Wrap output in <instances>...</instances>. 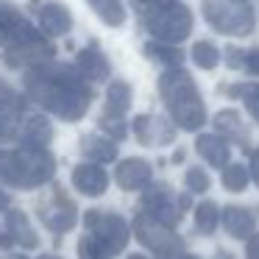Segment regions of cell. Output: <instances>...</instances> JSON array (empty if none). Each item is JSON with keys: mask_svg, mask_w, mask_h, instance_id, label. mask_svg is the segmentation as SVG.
<instances>
[{"mask_svg": "<svg viewBox=\"0 0 259 259\" xmlns=\"http://www.w3.org/2000/svg\"><path fill=\"white\" fill-rule=\"evenodd\" d=\"M87 234L78 242V259H114L128 245V226L114 212L90 209L84 214Z\"/></svg>", "mask_w": 259, "mask_h": 259, "instance_id": "6da1fadb", "label": "cell"}, {"mask_svg": "<svg viewBox=\"0 0 259 259\" xmlns=\"http://www.w3.org/2000/svg\"><path fill=\"white\" fill-rule=\"evenodd\" d=\"M53 159L39 148L0 151V181L9 187H39L53 179Z\"/></svg>", "mask_w": 259, "mask_h": 259, "instance_id": "7a4b0ae2", "label": "cell"}, {"mask_svg": "<svg viewBox=\"0 0 259 259\" xmlns=\"http://www.w3.org/2000/svg\"><path fill=\"white\" fill-rule=\"evenodd\" d=\"M134 231H137V240L148 248L156 259H184V245L181 240L176 237L173 226L162 223L159 218L148 212H140L134 220Z\"/></svg>", "mask_w": 259, "mask_h": 259, "instance_id": "3957f363", "label": "cell"}, {"mask_svg": "<svg viewBox=\"0 0 259 259\" xmlns=\"http://www.w3.org/2000/svg\"><path fill=\"white\" fill-rule=\"evenodd\" d=\"M184 203H190V201L187 198H176L170 187L156 184L151 190H145V195H142V212L153 214V218H159L167 226H176L181 218V206Z\"/></svg>", "mask_w": 259, "mask_h": 259, "instance_id": "277c9868", "label": "cell"}, {"mask_svg": "<svg viewBox=\"0 0 259 259\" xmlns=\"http://www.w3.org/2000/svg\"><path fill=\"white\" fill-rule=\"evenodd\" d=\"M73 184L81 195L98 198L106 192L109 179H106V170H101V164H78L73 170Z\"/></svg>", "mask_w": 259, "mask_h": 259, "instance_id": "5b68a950", "label": "cell"}, {"mask_svg": "<svg viewBox=\"0 0 259 259\" xmlns=\"http://www.w3.org/2000/svg\"><path fill=\"white\" fill-rule=\"evenodd\" d=\"M6 234H9V242H17V245H23V248L39 245V237H36L31 220L25 218L23 212H17V209L6 214Z\"/></svg>", "mask_w": 259, "mask_h": 259, "instance_id": "8992f818", "label": "cell"}, {"mask_svg": "<svg viewBox=\"0 0 259 259\" xmlns=\"http://www.w3.org/2000/svg\"><path fill=\"white\" fill-rule=\"evenodd\" d=\"M151 181V164L142 159H125L117 167V184L123 190H142Z\"/></svg>", "mask_w": 259, "mask_h": 259, "instance_id": "52a82bcc", "label": "cell"}, {"mask_svg": "<svg viewBox=\"0 0 259 259\" xmlns=\"http://www.w3.org/2000/svg\"><path fill=\"white\" fill-rule=\"evenodd\" d=\"M223 226L231 237L248 240L253 234V229H256V218H253V212H248L242 206H229V209H223Z\"/></svg>", "mask_w": 259, "mask_h": 259, "instance_id": "ba28073f", "label": "cell"}, {"mask_svg": "<svg viewBox=\"0 0 259 259\" xmlns=\"http://www.w3.org/2000/svg\"><path fill=\"white\" fill-rule=\"evenodd\" d=\"M45 226L53 231V234H64L75 226V209L70 206V201L59 198V206H53V212L45 214Z\"/></svg>", "mask_w": 259, "mask_h": 259, "instance_id": "9c48e42d", "label": "cell"}, {"mask_svg": "<svg viewBox=\"0 0 259 259\" xmlns=\"http://www.w3.org/2000/svg\"><path fill=\"white\" fill-rule=\"evenodd\" d=\"M198 151H201V156L206 159L209 164H214V167H223L226 159H229V148H226V142L218 140V137H201V140H198Z\"/></svg>", "mask_w": 259, "mask_h": 259, "instance_id": "30bf717a", "label": "cell"}, {"mask_svg": "<svg viewBox=\"0 0 259 259\" xmlns=\"http://www.w3.org/2000/svg\"><path fill=\"white\" fill-rule=\"evenodd\" d=\"M220 218H223V214H220V209L214 206L212 201H203L195 206V229L201 231V234H212V231L218 229Z\"/></svg>", "mask_w": 259, "mask_h": 259, "instance_id": "8fae6325", "label": "cell"}, {"mask_svg": "<svg viewBox=\"0 0 259 259\" xmlns=\"http://www.w3.org/2000/svg\"><path fill=\"white\" fill-rule=\"evenodd\" d=\"M223 187L231 192H240L248 187V170L242 167V164H231V167H226L223 173Z\"/></svg>", "mask_w": 259, "mask_h": 259, "instance_id": "7c38bea8", "label": "cell"}, {"mask_svg": "<svg viewBox=\"0 0 259 259\" xmlns=\"http://www.w3.org/2000/svg\"><path fill=\"white\" fill-rule=\"evenodd\" d=\"M84 153L92 159H98V162H109V159H114V148L109 145V142L103 140H87L84 142Z\"/></svg>", "mask_w": 259, "mask_h": 259, "instance_id": "4fadbf2b", "label": "cell"}, {"mask_svg": "<svg viewBox=\"0 0 259 259\" xmlns=\"http://www.w3.org/2000/svg\"><path fill=\"white\" fill-rule=\"evenodd\" d=\"M187 190L190 192H206V187H209V176L203 173V170H198V167H190L187 170Z\"/></svg>", "mask_w": 259, "mask_h": 259, "instance_id": "5bb4252c", "label": "cell"}, {"mask_svg": "<svg viewBox=\"0 0 259 259\" xmlns=\"http://www.w3.org/2000/svg\"><path fill=\"white\" fill-rule=\"evenodd\" d=\"M245 256L248 259H259V234H251L245 242Z\"/></svg>", "mask_w": 259, "mask_h": 259, "instance_id": "9a60e30c", "label": "cell"}, {"mask_svg": "<svg viewBox=\"0 0 259 259\" xmlns=\"http://www.w3.org/2000/svg\"><path fill=\"white\" fill-rule=\"evenodd\" d=\"M251 176H253V181L259 184V151L253 153V159H251Z\"/></svg>", "mask_w": 259, "mask_h": 259, "instance_id": "2e32d148", "label": "cell"}, {"mask_svg": "<svg viewBox=\"0 0 259 259\" xmlns=\"http://www.w3.org/2000/svg\"><path fill=\"white\" fill-rule=\"evenodd\" d=\"M6 206H9V198L3 195V192H0V209H6Z\"/></svg>", "mask_w": 259, "mask_h": 259, "instance_id": "e0dca14e", "label": "cell"}, {"mask_svg": "<svg viewBox=\"0 0 259 259\" xmlns=\"http://www.w3.org/2000/svg\"><path fill=\"white\" fill-rule=\"evenodd\" d=\"M39 259H62V256H53V253H42Z\"/></svg>", "mask_w": 259, "mask_h": 259, "instance_id": "ac0fdd59", "label": "cell"}, {"mask_svg": "<svg viewBox=\"0 0 259 259\" xmlns=\"http://www.w3.org/2000/svg\"><path fill=\"white\" fill-rule=\"evenodd\" d=\"M128 259H148V256H142V253H131Z\"/></svg>", "mask_w": 259, "mask_h": 259, "instance_id": "d6986e66", "label": "cell"}, {"mask_svg": "<svg viewBox=\"0 0 259 259\" xmlns=\"http://www.w3.org/2000/svg\"><path fill=\"white\" fill-rule=\"evenodd\" d=\"M218 259H234V256H226V253H218Z\"/></svg>", "mask_w": 259, "mask_h": 259, "instance_id": "ffe728a7", "label": "cell"}, {"mask_svg": "<svg viewBox=\"0 0 259 259\" xmlns=\"http://www.w3.org/2000/svg\"><path fill=\"white\" fill-rule=\"evenodd\" d=\"M184 259H198V256H192V253H187V256Z\"/></svg>", "mask_w": 259, "mask_h": 259, "instance_id": "44dd1931", "label": "cell"}, {"mask_svg": "<svg viewBox=\"0 0 259 259\" xmlns=\"http://www.w3.org/2000/svg\"><path fill=\"white\" fill-rule=\"evenodd\" d=\"M12 259H25V256H12Z\"/></svg>", "mask_w": 259, "mask_h": 259, "instance_id": "7402d4cb", "label": "cell"}, {"mask_svg": "<svg viewBox=\"0 0 259 259\" xmlns=\"http://www.w3.org/2000/svg\"><path fill=\"white\" fill-rule=\"evenodd\" d=\"M0 245H3V240H0Z\"/></svg>", "mask_w": 259, "mask_h": 259, "instance_id": "603a6c76", "label": "cell"}]
</instances>
